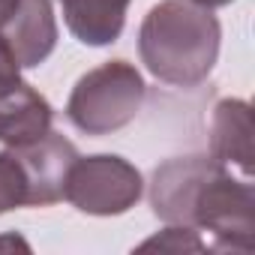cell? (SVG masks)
I'll list each match as a JSON object with an SVG mask.
<instances>
[{"instance_id": "6da1fadb", "label": "cell", "mask_w": 255, "mask_h": 255, "mask_svg": "<svg viewBox=\"0 0 255 255\" xmlns=\"http://www.w3.org/2000/svg\"><path fill=\"white\" fill-rule=\"evenodd\" d=\"M150 204L162 222L201 228L219 249H252V183L234 177L231 168L213 156H177L162 162L150 180Z\"/></svg>"}, {"instance_id": "7a4b0ae2", "label": "cell", "mask_w": 255, "mask_h": 255, "mask_svg": "<svg viewBox=\"0 0 255 255\" xmlns=\"http://www.w3.org/2000/svg\"><path fill=\"white\" fill-rule=\"evenodd\" d=\"M219 18L192 0H162L138 30V54L147 72L174 87L201 84L219 57Z\"/></svg>"}, {"instance_id": "3957f363", "label": "cell", "mask_w": 255, "mask_h": 255, "mask_svg": "<svg viewBox=\"0 0 255 255\" xmlns=\"http://www.w3.org/2000/svg\"><path fill=\"white\" fill-rule=\"evenodd\" d=\"M144 96V78L132 63L108 60L75 81L66 117L84 135H111L138 117Z\"/></svg>"}, {"instance_id": "277c9868", "label": "cell", "mask_w": 255, "mask_h": 255, "mask_svg": "<svg viewBox=\"0 0 255 255\" xmlns=\"http://www.w3.org/2000/svg\"><path fill=\"white\" fill-rule=\"evenodd\" d=\"M144 192L141 171L114 153L78 156L69 168L63 198L90 216H120L138 204Z\"/></svg>"}, {"instance_id": "5b68a950", "label": "cell", "mask_w": 255, "mask_h": 255, "mask_svg": "<svg viewBox=\"0 0 255 255\" xmlns=\"http://www.w3.org/2000/svg\"><path fill=\"white\" fill-rule=\"evenodd\" d=\"M54 111L18 72H0V144L24 147L51 132Z\"/></svg>"}, {"instance_id": "8992f818", "label": "cell", "mask_w": 255, "mask_h": 255, "mask_svg": "<svg viewBox=\"0 0 255 255\" xmlns=\"http://www.w3.org/2000/svg\"><path fill=\"white\" fill-rule=\"evenodd\" d=\"M9 150H15V156L24 165V174L30 183V207H48L63 201L69 168L78 159V150L69 138L51 129L24 147H9Z\"/></svg>"}, {"instance_id": "52a82bcc", "label": "cell", "mask_w": 255, "mask_h": 255, "mask_svg": "<svg viewBox=\"0 0 255 255\" xmlns=\"http://www.w3.org/2000/svg\"><path fill=\"white\" fill-rule=\"evenodd\" d=\"M0 42L18 69L45 63L57 45V18L51 0H18V9L0 27Z\"/></svg>"}, {"instance_id": "ba28073f", "label": "cell", "mask_w": 255, "mask_h": 255, "mask_svg": "<svg viewBox=\"0 0 255 255\" xmlns=\"http://www.w3.org/2000/svg\"><path fill=\"white\" fill-rule=\"evenodd\" d=\"M210 156L252 180V111L246 99H222L210 120Z\"/></svg>"}, {"instance_id": "9c48e42d", "label": "cell", "mask_w": 255, "mask_h": 255, "mask_svg": "<svg viewBox=\"0 0 255 255\" xmlns=\"http://www.w3.org/2000/svg\"><path fill=\"white\" fill-rule=\"evenodd\" d=\"M69 33L84 45H111L120 39L129 0H60Z\"/></svg>"}, {"instance_id": "30bf717a", "label": "cell", "mask_w": 255, "mask_h": 255, "mask_svg": "<svg viewBox=\"0 0 255 255\" xmlns=\"http://www.w3.org/2000/svg\"><path fill=\"white\" fill-rule=\"evenodd\" d=\"M30 204V183L15 150L0 153V213Z\"/></svg>"}, {"instance_id": "8fae6325", "label": "cell", "mask_w": 255, "mask_h": 255, "mask_svg": "<svg viewBox=\"0 0 255 255\" xmlns=\"http://www.w3.org/2000/svg\"><path fill=\"white\" fill-rule=\"evenodd\" d=\"M150 246H159V249H192V252L207 249V243L198 237V231L186 228V225H168L162 234H156L153 240L141 243V249H150Z\"/></svg>"}, {"instance_id": "7c38bea8", "label": "cell", "mask_w": 255, "mask_h": 255, "mask_svg": "<svg viewBox=\"0 0 255 255\" xmlns=\"http://www.w3.org/2000/svg\"><path fill=\"white\" fill-rule=\"evenodd\" d=\"M18 9V0H0V27L6 24V18Z\"/></svg>"}, {"instance_id": "4fadbf2b", "label": "cell", "mask_w": 255, "mask_h": 255, "mask_svg": "<svg viewBox=\"0 0 255 255\" xmlns=\"http://www.w3.org/2000/svg\"><path fill=\"white\" fill-rule=\"evenodd\" d=\"M0 72H18V66L12 63V57H9V51L3 48V42H0Z\"/></svg>"}, {"instance_id": "5bb4252c", "label": "cell", "mask_w": 255, "mask_h": 255, "mask_svg": "<svg viewBox=\"0 0 255 255\" xmlns=\"http://www.w3.org/2000/svg\"><path fill=\"white\" fill-rule=\"evenodd\" d=\"M192 3L207 6V9H216V6H228V3H234V0H192Z\"/></svg>"}]
</instances>
